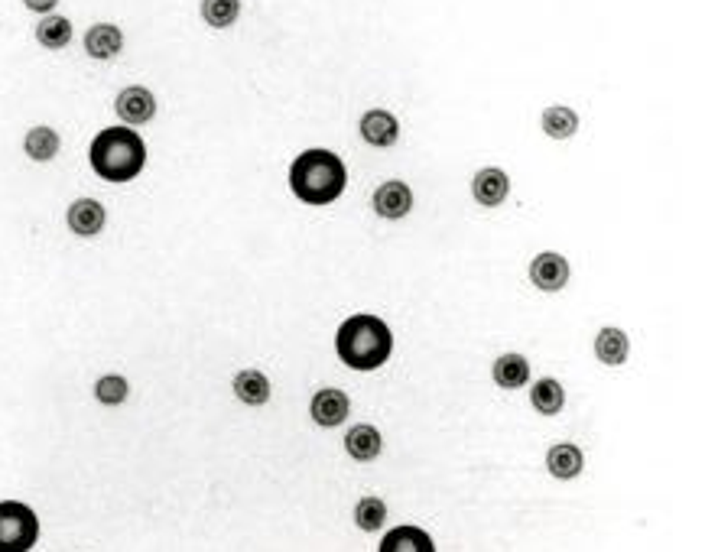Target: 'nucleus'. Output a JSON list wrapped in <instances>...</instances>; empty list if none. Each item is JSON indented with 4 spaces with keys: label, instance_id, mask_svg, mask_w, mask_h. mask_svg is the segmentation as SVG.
Instances as JSON below:
<instances>
[{
    "label": "nucleus",
    "instance_id": "1",
    "mask_svg": "<svg viewBox=\"0 0 705 552\" xmlns=\"http://www.w3.org/2000/svg\"><path fill=\"white\" fill-rule=\"evenodd\" d=\"M335 354L348 371L371 374L384 367L394 354V332L374 312H355L338 325L335 332Z\"/></svg>",
    "mask_w": 705,
    "mask_h": 552
},
{
    "label": "nucleus",
    "instance_id": "2",
    "mask_svg": "<svg viewBox=\"0 0 705 552\" xmlns=\"http://www.w3.org/2000/svg\"><path fill=\"white\" fill-rule=\"evenodd\" d=\"M348 189V166L338 153L325 147L303 150L290 163V192L303 205L322 208L332 205Z\"/></svg>",
    "mask_w": 705,
    "mask_h": 552
},
{
    "label": "nucleus",
    "instance_id": "3",
    "mask_svg": "<svg viewBox=\"0 0 705 552\" xmlns=\"http://www.w3.org/2000/svg\"><path fill=\"white\" fill-rule=\"evenodd\" d=\"M88 163L98 179L124 186V182H134L143 173V166H147V143H143L134 127H104L91 140Z\"/></svg>",
    "mask_w": 705,
    "mask_h": 552
},
{
    "label": "nucleus",
    "instance_id": "4",
    "mask_svg": "<svg viewBox=\"0 0 705 552\" xmlns=\"http://www.w3.org/2000/svg\"><path fill=\"white\" fill-rule=\"evenodd\" d=\"M39 543V517L23 501H0V552H30Z\"/></svg>",
    "mask_w": 705,
    "mask_h": 552
},
{
    "label": "nucleus",
    "instance_id": "5",
    "mask_svg": "<svg viewBox=\"0 0 705 552\" xmlns=\"http://www.w3.org/2000/svg\"><path fill=\"white\" fill-rule=\"evenodd\" d=\"M114 111H117V117H121L124 127L137 130V127L150 124L156 117V95L147 85H127V88L117 91Z\"/></svg>",
    "mask_w": 705,
    "mask_h": 552
},
{
    "label": "nucleus",
    "instance_id": "6",
    "mask_svg": "<svg viewBox=\"0 0 705 552\" xmlns=\"http://www.w3.org/2000/svg\"><path fill=\"white\" fill-rule=\"evenodd\" d=\"M351 413V397L338 387H322L312 393L309 400V416L319 429H338Z\"/></svg>",
    "mask_w": 705,
    "mask_h": 552
},
{
    "label": "nucleus",
    "instance_id": "7",
    "mask_svg": "<svg viewBox=\"0 0 705 552\" xmlns=\"http://www.w3.org/2000/svg\"><path fill=\"white\" fill-rule=\"evenodd\" d=\"M371 208L384 221H403L413 212V189L403 179H387L374 189Z\"/></svg>",
    "mask_w": 705,
    "mask_h": 552
},
{
    "label": "nucleus",
    "instance_id": "8",
    "mask_svg": "<svg viewBox=\"0 0 705 552\" xmlns=\"http://www.w3.org/2000/svg\"><path fill=\"white\" fill-rule=\"evenodd\" d=\"M572 267L563 254L556 251H540L530 260V283L540 289V293H559V289L569 286Z\"/></svg>",
    "mask_w": 705,
    "mask_h": 552
},
{
    "label": "nucleus",
    "instance_id": "9",
    "mask_svg": "<svg viewBox=\"0 0 705 552\" xmlns=\"http://www.w3.org/2000/svg\"><path fill=\"white\" fill-rule=\"evenodd\" d=\"M65 228H69L75 238H98V234L108 228V208L98 199H75L65 208Z\"/></svg>",
    "mask_w": 705,
    "mask_h": 552
},
{
    "label": "nucleus",
    "instance_id": "10",
    "mask_svg": "<svg viewBox=\"0 0 705 552\" xmlns=\"http://www.w3.org/2000/svg\"><path fill=\"white\" fill-rule=\"evenodd\" d=\"M358 130H361V140L374 150H387L400 140V121H397V114H390L387 108L364 111Z\"/></svg>",
    "mask_w": 705,
    "mask_h": 552
},
{
    "label": "nucleus",
    "instance_id": "11",
    "mask_svg": "<svg viewBox=\"0 0 705 552\" xmlns=\"http://www.w3.org/2000/svg\"><path fill=\"white\" fill-rule=\"evenodd\" d=\"M472 195L481 208H498L507 202V195H511V176H507L501 166L478 169L472 179Z\"/></svg>",
    "mask_w": 705,
    "mask_h": 552
},
{
    "label": "nucleus",
    "instance_id": "12",
    "mask_svg": "<svg viewBox=\"0 0 705 552\" xmlns=\"http://www.w3.org/2000/svg\"><path fill=\"white\" fill-rule=\"evenodd\" d=\"M85 52L98 62H111L124 52V30L114 23H95L85 33Z\"/></svg>",
    "mask_w": 705,
    "mask_h": 552
},
{
    "label": "nucleus",
    "instance_id": "13",
    "mask_svg": "<svg viewBox=\"0 0 705 552\" xmlns=\"http://www.w3.org/2000/svg\"><path fill=\"white\" fill-rule=\"evenodd\" d=\"M377 552H436V540L423 527L403 523V527H394L381 536Z\"/></svg>",
    "mask_w": 705,
    "mask_h": 552
},
{
    "label": "nucleus",
    "instance_id": "14",
    "mask_svg": "<svg viewBox=\"0 0 705 552\" xmlns=\"http://www.w3.org/2000/svg\"><path fill=\"white\" fill-rule=\"evenodd\" d=\"M345 452L355 458V462H361V465H368V462H374V458H381V452H384L381 429L371 426V423L351 426L345 432Z\"/></svg>",
    "mask_w": 705,
    "mask_h": 552
},
{
    "label": "nucleus",
    "instance_id": "15",
    "mask_svg": "<svg viewBox=\"0 0 705 552\" xmlns=\"http://www.w3.org/2000/svg\"><path fill=\"white\" fill-rule=\"evenodd\" d=\"M592 351H595V358L602 361L605 367H621L624 361H628V354H631V338H628L624 328L605 325V328H598Z\"/></svg>",
    "mask_w": 705,
    "mask_h": 552
},
{
    "label": "nucleus",
    "instance_id": "16",
    "mask_svg": "<svg viewBox=\"0 0 705 552\" xmlns=\"http://www.w3.org/2000/svg\"><path fill=\"white\" fill-rule=\"evenodd\" d=\"M585 468V455L576 442H556L550 445L546 452V471L556 478V481H576Z\"/></svg>",
    "mask_w": 705,
    "mask_h": 552
},
{
    "label": "nucleus",
    "instance_id": "17",
    "mask_svg": "<svg viewBox=\"0 0 705 552\" xmlns=\"http://www.w3.org/2000/svg\"><path fill=\"white\" fill-rule=\"evenodd\" d=\"M231 390L244 406H267L270 397H273V387H270L267 374L257 371V367H244V371L234 374Z\"/></svg>",
    "mask_w": 705,
    "mask_h": 552
},
{
    "label": "nucleus",
    "instance_id": "18",
    "mask_svg": "<svg viewBox=\"0 0 705 552\" xmlns=\"http://www.w3.org/2000/svg\"><path fill=\"white\" fill-rule=\"evenodd\" d=\"M491 380H494V384H498L501 390H520V387H527V380H530V361L524 358V354L507 351V354H501V358L491 364Z\"/></svg>",
    "mask_w": 705,
    "mask_h": 552
},
{
    "label": "nucleus",
    "instance_id": "19",
    "mask_svg": "<svg viewBox=\"0 0 705 552\" xmlns=\"http://www.w3.org/2000/svg\"><path fill=\"white\" fill-rule=\"evenodd\" d=\"M62 150V137H59V130H52L46 124H36L26 130V137H23V153L30 156L33 163H52L59 156Z\"/></svg>",
    "mask_w": 705,
    "mask_h": 552
},
{
    "label": "nucleus",
    "instance_id": "20",
    "mask_svg": "<svg viewBox=\"0 0 705 552\" xmlns=\"http://www.w3.org/2000/svg\"><path fill=\"white\" fill-rule=\"evenodd\" d=\"M530 406H533V410H537L540 416H559V413L566 410V387L559 384L556 377H540V380H533Z\"/></svg>",
    "mask_w": 705,
    "mask_h": 552
},
{
    "label": "nucleus",
    "instance_id": "21",
    "mask_svg": "<svg viewBox=\"0 0 705 552\" xmlns=\"http://www.w3.org/2000/svg\"><path fill=\"white\" fill-rule=\"evenodd\" d=\"M72 20L69 17H59V13H46L43 20L36 23V43L49 49V52H59L72 43Z\"/></svg>",
    "mask_w": 705,
    "mask_h": 552
},
{
    "label": "nucleus",
    "instance_id": "22",
    "mask_svg": "<svg viewBox=\"0 0 705 552\" xmlns=\"http://www.w3.org/2000/svg\"><path fill=\"white\" fill-rule=\"evenodd\" d=\"M540 127L550 140H569V137H576V130H579V114L566 108V104H550V108L540 114Z\"/></svg>",
    "mask_w": 705,
    "mask_h": 552
},
{
    "label": "nucleus",
    "instance_id": "23",
    "mask_svg": "<svg viewBox=\"0 0 705 552\" xmlns=\"http://www.w3.org/2000/svg\"><path fill=\"white\" fill-rule=\"evenodd\" d=\"M351 514H355V527L361 533H381L387 523V504L381 497H361Z\"/></svg>",
    "mask_w": 705,
    "mask_h": 552
},
{
    "label": "nucleus",
    "instance_id": "24",
    "mask_svg": "<svg viewBox=\"0 0 705 552\" xmlns=\"http://www.w3.org/2000/svg\"><path fill=\"white\" fill-rule=\"evenodd\" d=\"M241 17V0H202V20L212 30H228Z\"/></svg>",
    "mask_w": 705,
    "mask_h": 552
},
{
    "label": "nucleus",
    "instance_id": "25",
    "mask_svg": "<svg viewBox=\"0 0 705 552\" xmlns=\"http://www.w3.org/2000/svg\"><path fill=\"white\" fill-rule=\"evenodd\" d=\"M130 397V380L124 374H101L95 380V400L101 406H124Z\"/></svg>",
    "mask_w": 705,
    "mask_h": 552
},
{
    "label": "nucleus",
    "instance_id": "26",
    "mask_svg": "<svg viewBox=\"0 0 705 552\" xmlns=\"http://www.w3.org/2000/svg\"><path fill=\"white\" fill-rule=\"evenodd\" d=\"M23 7L33 10V13H39V17H46V13H56L59 0H23Z\"/></svg>",
    "mask_w": 705,
    "mask_h": 552
}]
</instances>
